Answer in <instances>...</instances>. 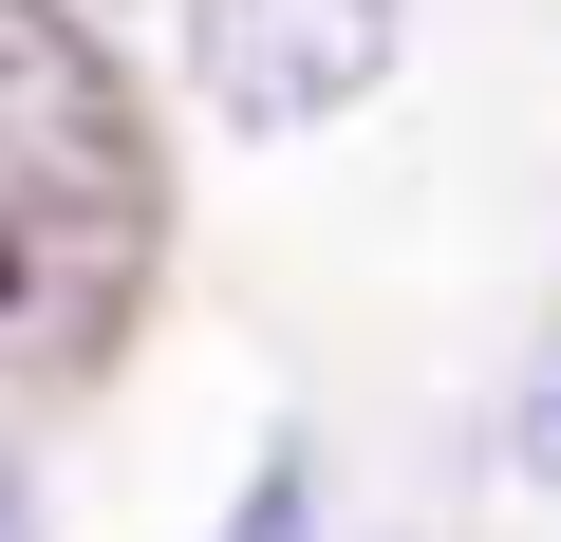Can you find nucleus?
<instances>
[{
  "mask_svg": "<svg viewBox=\"0 0 561 542\" xmlns=\"http://www.w3.org/2000/svg\"><path fill=\"white\" fill-rule=\"evenodd\" d=\"M150 281V131L57 0H0V356H94Z\"/></svg>",
  "mask_w": 561,
  "mask_h": 542,
  "instance_id": "f257e3e1",
  "label": "nucleus"
},
{
  "mask_svg": "<svg viewBox=\"0 0 561 542\" xmlns=\"http://www.w3.org/2000/svg\"><path fill=\"white\" fill-rule=\"evenodd\" d=\"M412 38V0H187V76L225 131H319L393 76Z\"/></svg>",
  "mask_w": 561,
  "mask_h": 542,
  "instance_id": "f03ea898",
  "label": "nucleus"
},
{
  "mask_svg": "<svg viewBox=\"0 0 561 542\" xmlns=\"http://www.w3.org/2000/svg\"><path fill=\"white\" fill-rule=\"evenodd\" d=\"M225 542H319V468H300V449H262V486L225 505Z\"/></svg>",
  "mask_w": 561,
  "mask_h": 542,
  "instance_id": "7ed1b4c3",
  "label": "nucleus"
},
{
  "mask_svg": "<svg viewBox=\"0 0 561 542\" xmlns=\"http://www.w3.org/2000/svg\"><path fill=\"white\" fill-rule=\"evenodd\" d=\"M505 449H524V468H542V486H561V356H542V374H524V393H505Z\"/></svg>",
  "mask_w": 561,
  "mask_h": 542,
  "instance_id": "20e7f679",
  "label": "nucleus"
},
{
  "mask_svg": "<svg viewBox=\"0 0 561 542\" xmlns=\"http://www.w3.org/2000/svg\"><path fill=\"white\" fill-rule=\"evenodd\" d=\"M0 542H38V505H20V468H0Z\"/></svg>",
  "mask_w": 561,
  "mask_h": 542,
  "instance_id": "39448f33",
  "label": "nucleus"
}]
</instances>
